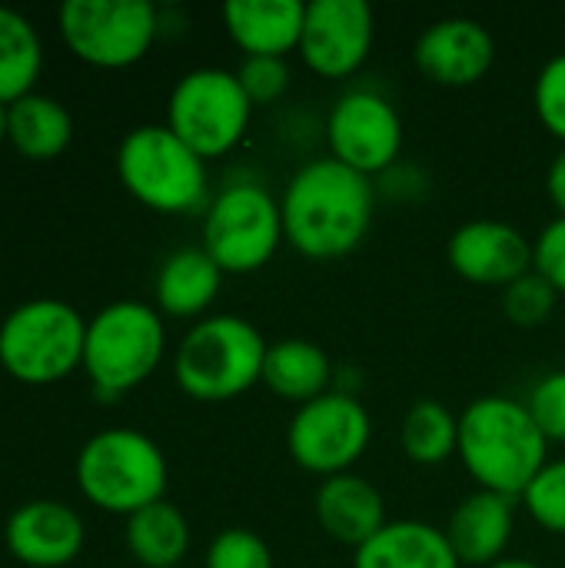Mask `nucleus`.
I'll use <instances>...</instances> for the list:
<instances>
[{
  "mask_svg": "<svg viewBox=\"0 0 565 568\" xmlns=\"http://www.w3.org/2000/svg\"><path fill=\"white\" fill-rule=\"evenodd\" d=\"M370 413L353 393L330 389L326 396L296 406L286 429V449L293 463L323 479L350 473L370 446Z\"/></svg>",
  "mask_w": 565,
  "mask_h": 568,
  "instance_id": "9b49d317",
  "label": "nucleus"
},
{
  "mask_svg": "<svg viewBox=\"0 0 565 568\" xmlns=\"http://www.w3.org/2000/svg\"><path fill=\"white\" fill-rule=\"evenodd\" d=\"M513 529H516V499L480 489L456 506L446 526V539L460 566L490 568L506 556Z\"/></svg>",
  "mask_w": 565,
  "mask_h": 568,
  "instance_id": "f3484780",
  "label": "nucleus"
},
{
  "mask_svg": "<svg viewBox=\"0 0 565 568\" xmlns=\"http://www.w3.org/2000/svg\"><path fill=\"white\" fill-rule=\"evenodd\" d=\"M123 539L143 568H176L190 552V523L173 503L160 499L127 519Z\"/></svg>",
  "mask_w": 565,
  "mask_h": 568,
  "instance_id": "b1692460",
  "label": "nucleus"
},
{
  "mask_svg": "<svg viewBox=\"0 0 565 568\" xmlns=\"http://www.w3.org/2000/svg\"><path fill=\"white\" fill-rule=\"evenodd\" d=\"M77 486L83 499L110 516H133L167 493V456L137 429H103L77 453Z\"/></svg>",
  "mask_w": 565,
  "mask_h": 568,
  "instance_id": "39448f33",
  "label": "nucleus"
},
{
  "mask_svg": "<svg viewBox=\"0 0 565 568\" xmlns=\"http://www.w3.org/2000/svg\"><path fill=\"white\" fill-rule=\"evenodd\" d=\"M526 409L549 443H565V369L543 376L533 386Z\"/></svg>",
  "mask_w": 565,
  "mask_h": 568,
  "instance_id": "2f4dec72",
  "label": "nucleus"
},
{
  "mask_svg": "<svg viewBox=\"0 0 565 568\" xmlns=\"http://www.w3.org/2000/svg\"><path fill=\"white\" fill-rule=\"evenodd\" d=\"M266 339L243 316H206L176 346V386L200 403H226L263 383Z\"/></svg>",
  "mask_w": 565,
  "mask_h": 568,
  "instance_id": "7ed1b4c3",
  "label": "nucleus"
},
{
  "mask_svg": "<svg viewBox=\"0 0 565 568\" xmlns=\"http://www.w3.org/2000/svg\"><path fill=\"white\" fill-rule=\"evenodd\" d=\"M413 57L426 80L440 87H473L490 73L496 43L480 20L446 17L420 33Z\"/></svg>",
  "mask_w": 565,
  "mask_h": 568,
  "instance_id": "dca6fc26",
  "label": "nucleus"
},
{
  "mask_svg": "<svg viewBox=\"0 0 565 568\" xmlns=\"http://www.w3.org/2000/svg\"><path fill=\"white\" fill-rule=\"evenodd\" d=\"M87 320L63 300H27L0 323V366L23 386H50L83 369Z\"/></svg>",
  "mask_w": 565,
  "mask_h": 568,
  "instance_id": "0eeeda50",
  "label": "nucleus"
},
{
  "mask_svg": "<svg viewBox=\"0 0 565 568\" xmlns=\"http://www.w3.org/2000/svg\"><path fill=\"white\" fill-rule=\"evenodd\" d=\"M176 568H180V566H176Z\"/></svg>",
  "mask_w": 565,
  "mask_h": 568,
  "instance_id": "e433bc0d",
  "label": "nucleus"
},
{
  "mask_svg": "<svg viewBox=\"0 0 565 568\" xmlns=\"http://www.w3.org/2000/svg\"><path fill=\"white\" fill-rule=\"evenodd\" d=\"M167 349V326L160 310L140 300H120L87 320L83 373L93 396L113 403L117 396L147 383Z\"/></svg>",
  "mask_w": 565,
  "mask_h": 568,
  "instance_id": "20e7f679",
  "label": "nucleus"
},
{
  "mask_svg": "<svg viewBox=\"0 0 565 568\" xmlns=\"http://www.w3.org/2000/svg\"><path fill=\"white\" fill-rule=\"evenodd\" d=\"M523 506L546 532L565 536V459L546 463V469L523 493Z\"/></svg>",
  "mask_w": 565,
  "mask_h": 568,
  "instance_id": "cd10ccee",
  "label": "nucleus"
},
{
  "mask_svg": "<svg viewBox=\"0 0 565 568\" xmlns=\"http://www.w3.org/2000/svg\"><path fill=\"white\" fill-rule=\"evenodd\" d=\"M43 70V43L37 27L10 10L0 7V103H17L20 97L33 93V83Z\"/></svg>",
  "mask_w": 565,
  "mask_h": 568,
  "instance_id": "393cba45",
  "label": "nucleus"
},
{
  "mask_svg": "<svg viewBox=\"0 0 565 568\" xmlns=\"http://www.w3.org/2000/svg\"><path fill=\"white\" fill-rule=\"evenodd\" d=\"M253 103L236 70L196 67L176 80L167 100V126L203 160L230 153L250 130Z\"/></svg>",
  "mask_w": 565,
  "mask_h": 568,
  "instance_id": "6e6552de",
  "label": "nucleus"
},
{
  "mask_svg": "<svg viewBox=\"0 0 565 568\" xmlns=\"http://www.w3.org/2000/svg\"><path fill=\"white\" fill-rule=\"evenodd\" d=\"M333 363L323 353V346L310 339H280L266 349L263 363V383L273 396L306 406L330 393Z\"/></svg>",
  "mask_w": 565,
  "mask_h": 568,
  "instance_id": "4be33fe9",
  "label": "nucleus"
},
{
  "mask_svg": "<svg viewBox=\"0 0 565 568\" xmlns=\"http://www.w3.org/2000/svg\"><path fill=\"white\" fill-rule=\"evenodd\" d=\"M117 176L133 200L157 213H196L206 203V160L167 123H143L123 136Z\"/></svg>",
  "mask_w": 565,
  "mask_h": 568,
  "instance_id": "423d86ee",
  "label": "nucleus"
},
{
  "mask_svg": "<svg viewBox=\"0 0 565 568\" xmlns=\"http://www.w3.org/2000/svg\"><path fill=\"white\" fill-rule=\"evenodd\" d=\"M316 519L333 542L360 549L386 526V503L370 479L340 473L320 483Z\"/></svg>",
  "mask_w": 565,
  "mask_h": 568,
  "instance_id": "a211bd4d",
  "label": "nucleus"
},
{
  "mask_svg": "<svg viewBox=\"0 0 565 568\" xmlns=\"http://www.w3.org/2000/svg\"><path fill=\"white\" fill-rule=\"evenodd\" d=\"M236 80L253 106H266L286 93L290 67L283 57H243V63L236 67Z\"/></svg>",
  "mask_w": 565,
  "mask_h": 568,
  "instance_id": "c756f323",
  "label": "nucleus"
},
{
  "mask_svg": "<svg viewBox=\"0 0 565 568\" xmlns=\"http://www.w3.org/2000/svg\"><path fill=\"white\" fill-rule=\"evenodd\" d=\"M490 568H543V566H536V562H526V559H500L496 566H490Z\"/></svg>",
  "mask_w": 565,
  "mask_h": 568,
  "instance_id": "c9c22d12",
  "label": "nucleus"
},
{
  "mask_svg": "<svg viewBox=\"0 0 565 568\" xmlns=\"http://www.w3.org/2000/svg\"><path fill=\"white\" fill-rule=\"evenodd\" d=\"M7 130H10V106L0 103V143H7Z\"/></svg>",
  "mask_w": 565,
  "mask_h": 568,
  "instance_id": "f704fd0d",
  "label": "nucleus"
},
{
  "mask_svg": "<svg viewBox=\"0 0 565 568\" xmlns=\"http://www.w3.org/2000/svg\"><path fill=\"white\" fill-rule=\"evenodd\" d=\"M73 140V116L70 110L47 93H27L17 103H10V130L7 143L23 160H57Z\"/></svg>",
  "mask_w": 565,
  "mask_h": 568,
  "instance_id": "5701e85b",
  "label": "nucleus"
},
{
  "mask_svg": "<svg viewBox=\"0 0 565 568\" xmlns=\"http://www.w3.org/2000/svg\"><path fill=\"white\" fill-rule=\"evenodd\" d=\"M83 519L57 499H33L10 513L3 526L7 552L27 568H63L83 552Z\"/></svg>",
  "mask_w": 565,
  "mask_h": 568,
  "instance_id": "4468645a",
  "label": "nucleus"
},
{
  "mask_svg": "<svg viewBox=\"0 0 565 568\" xmlns=\"http://www.w3.org/2000/svg\"><path fill=\"white\" fill-rule=\"evenodd\" d=\"M283 240L280 200L260 183H230L206 206L203 250L223 273L263 270Z\"/></svg>",
  "mask_w": 565,
  "mask_h": 568,
  "instance_id": "1a4fd4ad",
  "label": "nucleus"
},
{
  "mask_svg": "<svg viewBox=\"0 0 565 568\" xmlns=\"http://www.w3.org/2000/svg\"><path fill=\"white\" fill-rule=\"evenodd\" d=\"M533 270L549 280L556 293H565V216H556L533 243Z\"/></svg>",
  "mask_w": 565,
  "mask_h": 568,
  "instance_id": "473e14b6",
  "label": "nucleus"
},
{
  "mask_svg": "<svg viewBox=\"0 0 565 568\" xmlns=\"http://www.w3.org/2000/svg\"><path fill=\"white\" fill-rule=\"evenodd\" d=\"M546 190L559 210V216H565V146L556 153L553 166H549V176H546Z\"/></svg>",
  "mask_w": 565,
  "mask_h": 568,
  "instance_id": "72a5a7b5",
  "label": "nucleus"
},
{
  "mask_svg": "<svg viewBox=\"0 0 565 568\" xmlns=\"http://www.w3.org/2000/svg\"><path fill=\"white\" fill-rule=\"evenodd\" d=\"M403 453L420 466H440L460 449V419L436 399H420L403 416Z\"/></svg>",
  "mask_w": 565,
  "mask_h": 568,
  "instance_id": "a878e982",
  "label": "nucleus"
},
{
  "mask_svg": "<svg viewBox=\"0 0 565 568\" xmlns=\"http://www.w3.org/2000/svg\"><path fill=\"white\" fill-rule=\"evenodd\" d=\"M326 143L330 156L350 170L363 176L386 173L403 150V120L383 93L350 90L326 116Z\"/></svg>",
  "mask_w": 565,
  "mask_h": 568,
  "instance_id": "f8f14e48",
  "label": "nucleus"
},
{
  "mask_svg": "<svg viewBox=\"0 0 565 568\" xmlns=\"http://www.w3.org/2000/svg\"><path fill=\"white\" fill-rule=\"evenodd\" d=\"M206 568H273V552L250 529H223L206 549Z\"/></svg>",
  "mask_w": 565,
  "mask_h": 568,
  "instance_id": "c85d7f7f",
  "label": "nucleus"
},
{
  "mask_svg": "<svg viewBox=\"0 0 565 568\" xmlns=\"http://www.w3.org/2000/svg\"><path fill=\"white\" fill-rule=\"evenodd\" d=\"M450 266L480 286H509L519 276L533 273V243L509 223L500 220H470L463 223L446 246Z\"/></svg>",
  "mask_w": 565,
  "mask_h": 568,
  "instance_id": "2eb2a0df",
  "label": "nucleus"
},
{
  "mask_svg": "<svg viewBox=\"0 0 565 568\" xmlns=\"http://www.w3.org/2000/svg\"><path fill=\"white\" fill-rule=\"evenodd\" d=\"M353 568H463L446 529L420 519L386 523L366 546L356 549Z\"/></svg>",
  "mask_w": 565,
  "mask_h": 568,
  "instance_id": "aec40b11",
  "label": "nucleus"
},
{
  "mask_svg": "<svg viewBox=\"0 0 565 568\" xmlns=\"http://www.w3.org/2000/svg\"><path fill=\"white\" fill-rule=\"evenodd\" d=\"M223 283V270L203 246L176 250L163 260L157 273V310L176 320H190L210 310Z\"/></svg>",
  "mask_w": 565,
  "mask_h": 568,
  "instance_id": "412c9836",
  "label": "nucleus"
},
{
  "mask_svg": "<svg viewBox=\"0 0 565 568\" xmlns=\"http://www.w3.org/2000/svg\"><path fill=\"white\" fill-rule=\"evenodd\" d=\"M533 103L543 126L565 143V53L546 60V67L539 70L533 87Z\"/></svg>",
  "mask_w": 565,
  "mask_h": 568,
  "instance_id": "7c9ffc66",
  "label": "nucleus"
},
{
  "mask_svg": "<svg viewBox=\"0 0 565 568\" xmlns=\"http://www.w3.org/2000/svg\"><path fill=\"white\" fill-rule=\"evenodd\" d=\"M556 300H559V293L536 270L526 273V276H519L516 283H509L503 290V310H506V316L516 326H526V329L529 326H543L553 316Z\"/></svg>",
  "mask_w": 565,
  "mask_h": 568,
  "instance_id": "bb28decb",
  "label": "nucleus"
},
{
  "mask_svg": "<svg viewBox=\"0 0 565 568\" xmlns=\"http://www.w3.org/2000/svg\"><path fill=\"white\" fill-rule=\"evenodd\" d=\"M373 33L376 23L366 0H313L306 3L300 40L303 63L326 80H343L366 63Z\"/></svg>",
  "mask_w": 565,
  "mask_h": 568,
  "instance_id": "ddd939ff",
  "label": "nucleus"
},
{
  "mask_svg": "<svg viewBox=\"0 0 565 568\" xmlns=\"http://www.w3.org/2000/svg\"><path fill=\"white\" fill-rule=\"evenodd\" d=\"M376 190L370 176L323 156L303 163L283 196V236L306 260H340L353 253L373 226Z\"/></svg>",
  "mask_w": 565,
  "mask_h": 568,
  "instance_id": "f257e3e1",
  "label": "nucleus"
},
{
  "mask_svg": "<svg viewBox=\"0 0 565 568\" xmlns=\"http://www.w3.org/2000/svg\"><path fill=\"white\" fill-rule=\"evenodd\" d=\"M460 459L480 489L523 499L546 469L549 439L539 433L526 403L509 396H480L460 416Z\"/></svg>",
  "mask_w": 565,
  "mask_h": 568,
  "instance_id": "f03ea898",
  "label": "nucleus"
},
{
  "mask_svg": "<svg viewBox=\"0 0 565 568\" xmlns=\"http://www.w3.org/2000/svg\"><path fill=\"white\" fill-rule=\"evenodd\" d=\"M57 30L77 60L123 70L150 53L160 13L150 0H67L57 10Z\"/></svg>",
  "mask_w": 565,
  "mask_h": 568,
  "instance_id": "9d476101",
  "label": "nucleus"
},
{
  "mask_svg": "<svg viewBox=\"0 0 565 568\" xmlns=\"http://www.w3.org/2000/svg\"><path fill=\"white\" fill-rule=\"evenodd\" d=\"M223 23L246 57H283L300 50L306 3L300 0H230Z\"/></svg>",
  "mask_w": 565,
  "mask_h": 568,
  "instance_id": "6ab92c4d",
  "label": "nucleus"
}]
</instances>
